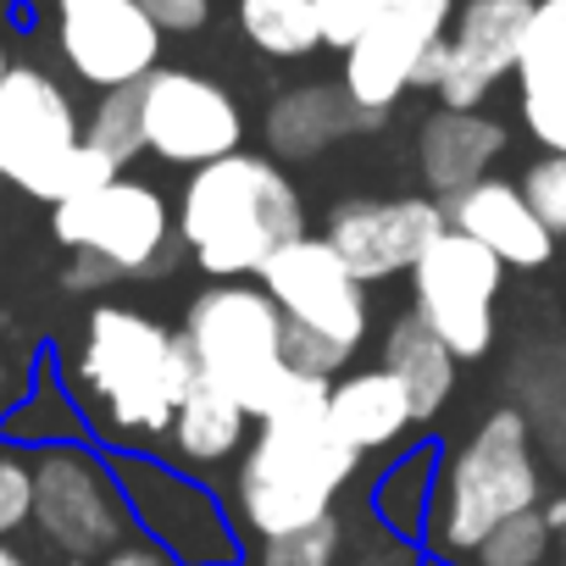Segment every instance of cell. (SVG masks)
<instances>
[{
  "label": "cell",
  "mask_w": 566,
  "mask_h": 566,
  "mask_svg": "<svg viewBox=\"0 0 566 566\" xmlns=\"http://www.w3.org/2000/svg\"><path fill=\"white\" fill-rule=\"evenodd\" d=\"M328 384L312 373H290L283 395L266 406L255 444L239 455L233 511L255 538H283L334 516L339 489L356 478L361 450L328 422Z\"/></svg>",
  "instance_id": "1"
},
{
  "label": "cell",
  "mask_w": 566,
  "mask_h": 566,
  "mask_svg": "<svg viewBox=\"0 0 566 566\" xmlns=\"http://www.w3.org/2000/svg\"><path fill=\"white\" fill-rule=\"evenodd\" d=\"M178 233L211 277H250L277 244L301 239V195L266 156H217L195 167L178 200Z\"/></svg>",
  "instance_id": "2"
},
{
  "label": "cell",
  "mask_w": 566,
  "mask_h": 566,
  "mask_svg": "<svg viewBox=\"0 0 566 566\" xmlns=\"http://www.w3.org/2000/svg\"><path fill=\"white\" fill-rule=\"evenodd\" d=\"M195 378L184 334H167L156 317L128 306H95L78 345V384L90 389L101 422L123 439H156L172 428V411Z\"/></svg>",
  "instance_id": "3"
},
{
  "label": "cell",
  "mask_w": 566,
  "mask_h": 566,
  "mask_svg": "<svg viewBox=\"0 0 566 566\" xmlns=\"http://www.w3.org/2000/svg\"><path fill=\"white\" fill-rule=\"evenodd\" d=\"M0 178L34 200H73L117 178V167L84 139L67 90L40 67H12L0 84Z\"/></svg>",
  "instance_id": "4"
},
{
  "label": "cell",
  "mask_w": 566,
  "mask_h": 566,
  "mask_svg": "<svg viewBox=\"0 0 566 566\" xmlns=\"http://www.w3.org/2000/svg\"><path fill=\"white\" fill-rule=\"evenodd\" d=\"M283 312L261 283L222 277L189 306L184 345L195 356V373L222 384L250 417H266V406L290 384V356H283Z\"/></svg>",
  "instance_id": "5"
},
{
  "label": "cell",
  "mask_w": 566,
  "mask_h": 566,
  "mask_svg": "<svg viewBox=\"0 0 566 566\" xmlns=\"http://www.w3.org/2000/svg\"><path fill=\"white\" fill-rule=\"evenodd\" d=\"M538 505V461L522 411H494L450 461L439 494V549L472 555L505 516Z\"/></svg>",
  "instance_id": "6"
},
{
  "label": "cell",
  "mask_w": 566,
  "mask_h": 566,
  "mask_svg": "<svg viewBox=\"0 0 566 566\" xmlns=\"http://www.w3.org/2000/svg\"><path fill=\"white\" fill-rule=\"evenodd\" d=\"M128 500L117 472L84 444H45L34 461V527L73 560L106 555L128 533Z\"/></svg>",
  "instance_id": "7"
},
{
  "label": "cell",
  "mask_w": 566,
  "mask_h": 566,
  "mask_svg": "<svg viewBox=\"0 0 566 566\" xmlns=\"http://www.w3.org/2000/svg\"><path fill=\"white\" fill-rule=\"evenodd\" d=\"M505 261L483 250L472 233L444 228L411 266L417 283V317L450 345L455 361H478L494 345V295H500Z\"/></svg>",
  "instance_id": "8"
},
{
  "label": "cell",
  "mask_w": 566,
  "mask_h": 566,
  "mask_svg": "<svg viewBox=\"0 0 566 566\" xmlns=\"http://www.w3.org/2000/svg\"><path fill=\"white\" fill-rule=\"evenodd\" d=\"M117 483H123L128 516L145 527L150 544L172 555V566H233L239 560V527L228 522L217 494L200 489L195 478L161 461L128 455L117 461Z\"/></svg>",
  "instance_id": "9"
},
{
  "label": "cell",
  "mask_w": 566,
  "mask_h": 566,
  "mask_svg": "<svg viewBox=\"0 0 566 566\" xmlns=\"http://www.w3.org/2000/svg\"><path fill=\"white\" fill-rule=\"evenodd\" d=\"M283 323H295L306 334H323L345 350L361 345L367 334V283L345 266V255L328 239H290L277 244L272 261L255 272Z\"/></svg>",
  "instance_id": "10"
},
{
  "label": "cell",
  "mask_w": 566,
  "mask_h": 566,
  "mask_svg": "<svg viewBox=\"0 0 566 566\" xmlns=\"http://www.w3.org/2000/svg\"><path fill=\"white\" fill-rule=\"evenodd\" d=\"M450 0H389V7L345 45V95L361 117H384L406 90H417L422 62L450 34Z\"/></svg>",
  "instance_id": "11"
},
{
  "label": "cell",
  "mask_w": 566,
  "mask_h": 566,
  "mask_svg": "<svg viewBox=\"0 0 566 566\" xmlns=\"http://www.w3.org/2000/svg\"><path fill=\"white\" fill-rule=\"evenodd\" d=\"M56 239L67 250H90V255L112 261L128 277V272L161 266V255L172 244V217H167V200L150 184L117 172L112 184L56 206Z\"/></svg>",
  "instance_id": "12"
},
{
  "label": "cell",
  "mask_w": 566,
  "mask_h": 566,
  "mask_svg": "<svg viewBox=\"0 0 566 566\" xmlns=\"http://www.w3.org/2000/svg\"><path fill=\"white\" fill-rule=\"evenodd\" d=\"M139 112H145V150L172 167H206L217 156H233L244 139L233 95L184 67H156L150 78H139Z\"/></svg>",
  "instance_id": "13"
},
{
  "label": "cell",
  "mask_w": 566,
  "mask_h": 566,
  "mask_svg": "<svg viewBox=\"0 0 566 566\" xmlns=\"http://www.w3.org/2000/svg\"><path fill=\"white\" fill-rule=\"evenodd\" d=\"M533 7L538 0H467V7L450 18V34H444V67L433 78L439 106L478 112L483 95L505 73H516Z\"/></svg>",
  "instance_id": "14"
},
{
  "label": "cell",
  "mask_w": 566,
  "mask_h": 566,
  "mask_svg": "<svg viewBox=\"0 0 566 566\" xmlns=\"http://www.w3.org/2000/svg\"><path fill=\"white\" fill-rule=\"evenodd\" d=\"M450 228V211L439 200L406 195V200H345L328 217V244L345 255V266L373 283L389 272H411L417 255Z\"/></svg>",
  "instance_id": "15"
},
{
  "label": "cell",
  "mask_w": 566,
  "mask_h": 566,
  "mask_svg": "<svg viewBox=\"0 0 566 566\" xmlns=\"http://www.w3.org/2000/svg\"><path fill=\"white\" fill-rule=\"evenodd\" d=\"M56 45L67 67L95 90H128L156 73L161 29L145 18L139 0H90V7L62 12Z\"/></svg>",
  "instance_id": "16"
},
{
  "label": "cell",
  "mask_w": 566,
  "mask_h": 566,
  "mask_svg": "<svg viewBox=\"0 0 566 566\" xmlns=\"http://www.w3.org/2000/svg\"><path fill=\"white\" fill-rule=\"evenodd\" d=\"M450 228L472 233L483 250H494L505 266H544L549 250H555V233L549 222L533 211V200L505 184V178H478L472 189L450 195Z\"/></svg>",
  "instance_id": "17"
},
{
  "label": "cell",
  "mask_w": 566,
  "mask_h": 566,
  "mask_svg": "<svg viewBox=\"0 0 566 566\" xmlns=\"http://www.w3.org/2000/svg\"><path fill=\"white\" fill-rule=\"evenodd\" d=\"M516 78H522V123L527 134L566 156V0H538L522 56H516Z\"/></svg>",
  "instance_id": "18"
},
{
  "label": "cell",
  "mask_w": 566,
  "mask_h": 566,
  "mask_svg": "<svg viewBox=\"0 0 566 566\" xmlns=\"http://www.w3.org/2000/svg\"><path fill=\"white\" fill-rule=\"evenodd\" d=\"M505 150V128L483 112H461V106H439L422 134H417V161L433 195H461L478 178H489L494 156Z\"/></svg>",
  "instance_id": "19"
},
{
  "label": "cell",
  "mask_w": 566,
  "mask_h": 566,
  "mask_svg": "<svg viewBox=\"0 0 566 566\" xmlns=\"http://www.w3.org/2000/svg\"><path fill=\"white\" fill-rule=\"evenodd\" d=\"M328 422L367 455V450H389L406 439V428L417 422L406 384L389 367L373 373H350L339 384H328Z\"/></svg>",
  "instance_id": "20"
},
{
  "label": "cell",
  "mask_w": 566,
  "mask_h": 566,
  "mask_svg": "<svg viewBox=\"0 0 566 566\" xmlns=\"http://www.w3.org/2000/svg\"><path fill=\"white\" fill-rule=\"evenodd\" d=\"M244 428H250V411L222 389V384H211V378H189V389H184V400H178V411H172V450L189 461V467H222V461H233L239 455V444H244Z\"/></svg>",
  "instance_id": "21"
},
{
  "label": "cell",
  "mask_w": 566,
  "mask_h": 566,
  "mask_svg": "<svg viewBox=\"0 0 566 566\" xmlns=\"http://www.w3.org/2000/svg\"><path fill=\"white\" fill-rule=\"evenodd\" d=\"M356 101L345 95V84H306L290 90L272 112H266V139L277 156H317L334 139H345L356 128Z\"/></svg>",
  "instance_id": "22"
},
{
  "label": "cell",
  "mask_w": 566,
  "mask_h": 566,
  "mask_svg": "<svg viewBox=\"0 0 566 566\" xmlns=\"http://www.w3.org/2000/svg\"><path fill=\"white\" fill-rule=\"evenodd\" d=\"M384 367L406 384L417 422H428V417L450 400V389H455V356H450V345H444L422 317H406V323L389 328V339H384Z\"/></svg>",
  "instance_id": "23"
},
{
  "label": "cell",
  "mask_w": 566,
  "mask_h": 566,
  "mask_svg": "<svg viewBox=\"0 0 566 566\" xmlns=\"http://www.w3.org/2000/svg\"><path fill=\"white\" fill-rule=\"evenodd\" d=\"M239 29L266 56H312L323 45L312 0H239Z\"/></svg>",
  "instance_id": "24"
},
{
  "label": "cell",
  "mask_w": 566,
  "mask_h": 566,
  "mask_svg": "<svg viewBox=\"0 0 566 566\" xmlns=\"http://www.w3.org/2000/svg\"><path fill=\"white\" fill-rule=\"evenodd\" d=\"M84 139L123 172L139 150H145V112H139V84H128V90H106L101 95V106H95V117L84 123Z\"/></svg>",
  "instance_id": "25"
},
{
  "label": "cell",
  "mask_w": 566,
  "mask_h": 566,
  "mask_svg": "<svg viewBox=\"0 0 566 566\" xmlns=\"http://www.w3.org/2000/svg\"><path fill=\"white\" fill-rule=\"evenodd\" d=\"M428 511H433V455H406L378 483V516L395 533H422Z\"/></svg>",
  "instance_id": "26"
},
{
  "label": "cell",
  "mask_w": 566,
  "mask_h": 566,
  "mask_svg": "<svg viewBox=\"0 0 566 566\" xmlns=\"http://www.w3.org/2000/svg\"><path fill=\"white\" fill-rule=\"evenodd\" d=\"M549 538H555L549 516H544L538 505H527V511L505 516V522L472 549V566H538V560L549 555Z\"/></svg>",
  "instance_id": "27"
},
{
  "label": "cell",
  "mask_w": 566,
  "mask_h": 566,
  "mask_svg": "<svg viewBox=\"0 0 566 566\" xmlns=\"http://www.w3.org/2000/svg\"><path fill=\"white\" fill-rule=\"evenodd\" d=\"M339 560V522H317L283 538H261V566H334Z\"/></svg>",
  "instance_id": "28"
},
{
  "label": "cell",
  "mask_w": 566,
  "mask_h": 566,
  "mask_svg": "<svg viewBox=\"0 0 566 566\" xmlns=\"http://www.w3.org/2000/svg\"><path fill=\"white\" fill-rule=\"evenodd\" d=\"M522 195L533 200V211L549 222V233H566V156H544V161H533L527 167V178H522Z\"/></svg>",
  "instance_id": "29"
},
{
  "label": "cell",
  "mask_w": 566,
  "mask_h": 566,
  "mask_svg": "<svg viewBox=\"0 0 566 566\" xmlns=\"http://www.w3.org/2000/svg\"><path fill=\"white\" fill-rule=\"evenodd\" d=\"M34 522V461L0 455V538Z\"/></svg>",
  "instance_id": "30"
},
{
  "label": "cell",
  "mask_w": 566,
  "mask_h": 566,
  "mask_svg": "<svg viewBox=\"0 0 566 566\" xmlns=\"http://www.w3.org/2000/svg\"><path fill=\"white\" fill-rule=\"evenodd\" d=\"M317 23H323V45H356V34L389 7V0H312Z\"/></svg>",
  "instance_id": "31"
},
{
  "label": "cell",
  "mask_w": 566,
  "mask_h": 566,
  "mask_svg": "<svg viewBox=\"0 0 566 566\" xmlns=\"http://www.w3.org/2000/svg\"><path fill=\"white\" fill-rule=\"evenodd\" d=\"M283 356H290V367L295 373H312V378H334L339 367H345V345H334V339H323V334H306V328H283Z\"/></svg>",
  "instance_id": "32"
},
{
  "label": "cell",
  "mask_w": 566,
  "mask_h": 566,
  "mask_svg": "<svg viewBox=\"0 0 566 566\" xmlns=\"http://www.w3.org/2000/svg\"><path fill=\"white\" fill-rule=\"evenodd\" d=\"M139 7L161 34H189L211 18V0H139Z\"/></svg>",
  "instance_id": "33"
},
{
  "label": "cell",
  "mask_w": 566,
  "mask_h": 566,
  "mask_svg": "<svg viewBox=\"0 0 566 566\" xmlns=\"http://www.w3.org/2000/svg\"><path fill=\"white\" fill-rule=\"evenodd\" d=\"M112 277H123L112 261H101V255H90V250H73V266H67V290H106Z\"/></svg>",
  "instance_id": "34"
},
{
  "label": "cell",
  "mask_w": 566,
  "mask_h": 566,
  "mask_svg": "<svg viewBox=\"0 0 566 566\" xmlns=\"http://www.w3.org/2000/svg\"><path fill=\"white\" fill-rule=\"evenodd\" d=\"M101 566H172V555L161 544H150V538H123L117 549L101 555Z\"/></svg>",
  "instance_id": "35"
},
{
  "label": "cell",
  "mask_w": 566,
  "mask_h": 566,
  "mask_svg": "<svg viewBox=\"0 0 566 566\" xmlns=\"http://www.w3.org/2000/svg\"><path fill=\"white\" fill-rule=\"evenodd\" d=\"M544 516H549V527L560 533V549H566V494H560L555 505H544Z\"/></svg>",
  "instance_id": "36"
},
{
  "label": "cell",
  "mask_w": 566,
  "mask_h": 566,
  "mask_svg": "<svg viewBox=\"0 0 566 566\" xmlns=\"http://www.w3.org/2000/svg\"><path fill=\"white\" fill-rule=\"evenodd\" d=\"M0 566H29V560H23L18 549H7V544H0Z\"/></svg>",
  "instance_id": "37"
},
{
  "label": "cell",
  "mask_w": 566,
  "mask_h": 566,
  "mask_svg": "<svg viewBox=\"0 0 566 566\" xmlns=\"http://www.w3.org/2000/svg\"><path fill=\"white\" fill-rule=\"evenodd\" d=\"M56 7H62V12H73V7H90V0H56Z\"/></svg>",
  "instance_id": "38"
},
{
  "label": "cell",
  "mask_w": 566,
  "mask_h": 566,
  "mask_svg": "<svg viewBox=\"0 0 566 566\" xmlns=\"http://www.w3.org/2000/svg\"><path fill=\"white\" fill-rule=\"evenodd\" d=\"M7 73H12V62H7V51H0V84H7Z\"/></svg>",
  "instance_id": "39"
},
{
  "label": "cell",
  "mask_w": 566,
  "mask_h": 566,
  "mask_svg": "<svg viewBox=\"0 0 566 566\" xmlns=\"http://www.w3.org/2000/svg\"><path fill=\"white\" fill-rule=\"evenodd\" d=\"M0 184H7V178H0Z\"/></svg>",
  "instance_id": "40"
}]
</instances>
